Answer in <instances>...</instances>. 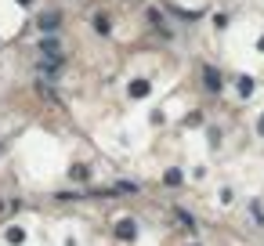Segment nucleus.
Instances as JSON below:
<instances>
[{"label": "nucleus", "mask_w": 264, "mask_h": 246, "mask_svg": "<svg viewBox=\"0 0 264 246\" xmlns=\"http://www.w3.org/2000/svg\"><path fill=\"white\" fill-rule=\"evenodd\" d=\"M261 131H264V123H261Z\"/></svg>", "instance_id": "nucleus-5"}, {"label": "nucleus", "mask_w": 264, "mask_h": 246, "mask_svg": "<svg viewBox=\"0 0 264 246\" xmlns=\"http://www.w3.org/2000/svg\"><path fill=\"white\" fill-rule=\"evenodd\" d=\"M134 232H138L134 221H120V224H116V235H120V239H134Z\"/></svg>", "instance_id": "nucleus-1"}, {"label": "nucleus", "mask_w": 264, "mask_h": 246, "mask_svg": "<svg viewBox=\"0 0 264 246\" xmlns=\"http://www.w3.org/2000/svg\"><path fill=\"white\" fill-rule=\"evenodd\" d=\"M22 239H25L22 228H7V243H22Z\"/></svg>", "instance_id": "nucleus-2"}, {"label": "nucleus", "mask_w": 264, "mask_h": 246, "mask_svg": "<svg viewBox=\"0 0 264 246\" xmlns=\"http://www.w3.org/2000/svg\"><path fill=\"white\" fill-rule=\"evenodd\" d=\"M163 181H167V185H181V174H177V170H167V178H163Z\"/></svg>", "instance_id": "nucleus-4"}, {"label": "nucleus", "mask_w": 264, "mask_h": 246, "mask_svg": "<svg viewBox=\"0 0 264 246\" xmlns=\"http://www.w3.org/2000/svg\"><path fill=\"white\" fill-rule=\"evenodd\" d=\"M177 221H181V224H185V228H196V221H192V217H188L185 210H177Z\"/></svg>", "instance_id": "nucleus-3"}]
</instances>
